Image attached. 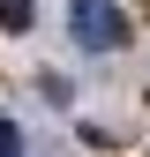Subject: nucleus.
<instances>
[{
    "label": "nucleus",
    "instance_id": "obj_3",
    "mask_svg": "<svg viewBox=\"0 0 150 157\" xmlns=\"http://www.w3.org/2000/svg\"><path fill=\"white\" fill-rule=\"evenodd\" d=\"M0 157H23V127H15L8 112H0Z\"/></svg>",
    "mask_w": 150,
    "mask_h": 157
},
{
    "label": "nucleus",
    "instance_id": "obj_1",
    "mask_svg": "<svg viewBox=\"0 0 150 157\" xmlns=\"http://www.w3.org/2000/svg\"><path fill=\"white\" fill-rule=\"evenodd\" d=\"M68 30L90 52H120L128 45V8H112V0H68Z\"/></svg>",
    "mask_w": 150,
    "mask_h": 157
},
{
    "label": "nucleus",
    "instance_id": "obj_2",
    "mask_svg": "<svg viewBox=\"0 0 150 157\" xmlns=\"http://www.w3.org/2000/svg\"><path fill=\"white\" fill-rule=\"evenodd\" d=\"M30 15H38L30 0H0V30H30Z\"/></svg>",
    "mask_w": 150,
    "mask_h": 157
}]
</instances>
